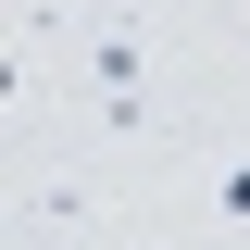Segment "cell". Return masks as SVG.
<instances>
[{
	"label": "cell",
	"instance_id": "6da1fadb",
	"mask_svg": "<svg viewBox=\"0 0 250 250\" xmlns=\"http://www.w3.org/2000/svg\"><path fill=\"white\" fill-rule=\"evenodd\" d=\"M213 200H225V225H250V163H225V188H213Z\"/></svg>",
	"mask_w": 250,
	"mask_h": 250
}]
</instances>
